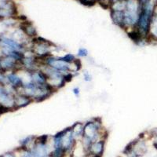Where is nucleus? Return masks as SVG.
Wrapping results in <instances>:
<instances>
[{"label":"nucleus","instance_id":"obj_1","mask_svg":"<svg viewBox=\"0 0 157 157\" xmlns=\"http://www.w3.org/2000/svg\"><path fill=\"white\" fill-rule=\"evenodd\" d=\"M155 13V5L150 0L147 3H143L142 10L140 13L139 20L137 22L136 31L142 37L148 39V34L149 27L152 22V18Z\"/></svg>","mask_w":157,"mask_h":157},{"label":"nucleus","instance_id":"obj_2","mask_svg":"<svg viewBox=\"0 0 157 157\" xmlns=\"http://www.w3.org/2000/svg\"><path fill=\"white\" fill-rule=\"evenodd\" d=\"M30 49L35 56V58L42 61L50 55H54V51L58 50V46H56L54 43L49 40L37 36L32 41Z\"/></svg>","mask_w":157,"mask_h":157},{"label":"nucleus","instance_id":"obj_3","mask_svg":"<svg viewBox=\"0 0 157 157\" xmlns=\"http://www.w3.org/2000/svg\"><path fill=\"white\" fill-rule=\"evenodd\" d=\"M105 134L101 118H92L84 123L83 137L89 138L92 142L105 139Z\"/></svg>","mask_w":157,"mask_h":157},{"label":"nucleus","instance_id":"obj_4","mask_svg":"<svg viewBox=\"0 0 157 157\" xmlns=\"http://www.w3.org/2000/svg\"><path fill=\"white\" fill-rule=\"evenodd\" d=\"M39 68L46 74L47 77V84L55 92L64 87L68 82L65 77L66 75L42 64V62H41Z\"/></svg>","mask_w":157,"mask_h":157},{"label":"nucleus","instance_id":"obj_5","mask_svg":"<svg viewBox=\"0 0 157 157\" xmlns=\"http://www.w3.org/2000/svg\"><path fill=\"white\" fill-rule=\"evenodd\" d=\"M41 62L65 75L71 73H70V64L64 61L60 58V56L50 55L45 59L41 61Z\"/></svg>","mask_w":157,"mask_h":157},{"label":"nucleus","instance_id":"obj_6","mask_svg":"<svg viewBox=\"0 0 157 157\" xmlns=\"http://www.w3.org/2000/svg\"><path fill=\"white\" fill-rule=\"evenodd\" d=\"M62 131V134H61V145L64 150L67 153L73 152V149L75 147V144H76V140L74 137L71 130V127H67Z\"/></svg>","mask_w":157,"mask_h":157},{"label":"nucleus","instance_id":"obj_7","mask_svg":"<svg viewBox=\"0 0 157 157\" xmlns=\"http://www.w3.org/2000/svg\"><path fill=\"white\" fill-rule=\"evenodd\" d=\"M21 68L20 61H18L10 56H3L0 57V70L5 73L17 71Z\"/></svg>","mask_w":157,"mask_h":157},{"label":"nucleus","instance_id":"obj_8","mask_svg":"<svg viewBox=\"0 0 157 157\" xmlns=\"http://www.w3.org/2000/svg\"><path fill=\"white\" fill-rule=\"evenodd\" d=\"M105 139H101L93 142L87 151V154L90 156H101L105 149Z\"/></svg>","mask_w":157,"mask_h":157},{"label":"nucleus","instance_id":"obj_9","mask_svg":"<svg viewBox=\"0 0 157 157\" xmlns=\"http://www.w3.org/2000/svg\"><path fill=\"white\" fill-rule=\"evenodd\" d=\"M19 27L24 31L25 35L31 39H33L39 36L36 28L31 21H27V20L22 21L19 25Z\"/></svg>","mask_w":157,"mask_h":157},{"label":"nucleus","instance_id":"obj_10","mask_svg":"<svg viewBox=\"0 0 157 157\" xmlns=\"http://www.w3.org/2000/svg\"><path fill=\"white\" fill-rule=\"evenodd\" d=\"M33 83L36 86H46L47 84V77L40 68L32 72Z\"/></svg>","mask_w":157,"mask_h":157},{"label":"nucleus","instance_id":"obj_11","mask_svg":"<svg viewBox=\"0 0 157 157\" xmlns=\"http://www.w3.org/2000/svg\"><path fill=\"white\" fill-rule=\"evenodd\" d=\"M14 102H15V109H18V108H25L28 105H30L31 103L33 102V101L26 95L23 94L21 93L17 92L14 96Z\"/></svg>","mask_w":157,"mask_h":157},{"label":"nucleus","instance_id":"obj_12","mask_svg":"<svg viewBox=\"0 0 157 157\" xmlns=\"http://www.w3.org/2000/svg\"><path fill=\"white\" fill-rule=\"evenodd\" d=\"M6 77H7L8 84L11 85L12 87L16 88L17 90L23 86L21 79H20V75H18L17 71H13V72L6 73Z\"/></svg>","mask_w":157,"mask_h":157},{"label":"nucleus","instance_id":"obj_13","mask_svg":"<svg viewBox=\"0 0 157 157\" xmlns=\"http://www.w3.org/2000/svg\"><path fill=\"white\" fill-rule=\"evenodd\" d=\"M110 15L114 25L124 29V11L110 10Z\"/></svg>","mask_w":157,"mask_h":157},{"label":"nucleus","instance_id":"obj_14","mask_svg":"<svg viewBox=\"0 0 157 157\" xmlns=\"http://www.w3.org/2000/svg\"><path fill=\"white\" fill-rule=\"evenodd\" d=\"M71 130L73 134L76 141H81L83 137V130H84V123L76 122L71 127Z\"/></svg>","mask_w":157,"mask_h":157},{"label":"nucleus","instance_id":"obj_15","mask_svg":"<svg viewBox=\"0 0 157 157\" xmlns=\"http://www.w3.org/2000/svg\"><path fill=\"white\" fill-rule=\"evenodd\" d=\"M148 40L157 42V13H156V12L150 25L149 31L148 34Z\"/></svg>","mask_w":157,"mask_h":157},{"label":"nucleus","instance_id":"obj_16","mask_svg":"<svg viewBox=\"0 0 157 157\" xmlns=\"http://www.w3.org/2000/svg\"><path fill=\"white\" fill-rule=\"evenodd\" d=\"M60 58H61L64 61L68 63V64L73 63V61H75L76 59H78V58L76 57V55L73 54L72 53H67V54H65L62 55V56H60Z\"/></svg>","mask_w":157,"mask_h":157},{"label":"nucleus","instance_id":"obj_17","mask_svg":"<svg viewBox=\"0 0 157 157\" xmlns=\"http://www.w3.org/2000/svg\"><path fill=\"white\" fill-rule=\"evenodd\" d=\"M89 54H90V52H89L87 48L86 47H80L78 49L76 54H75L76 57H77L79 59L87 58Z\"/></svg>","mask_w":157,"mask_h":157},{"label":"nucleus","instance_id":"obj_18","mask_svg":"<svg viewBox=\"0 0 157 157\" xmlns=\"http://www.w3.org/2000/svg\"><path fill=\"white\" fill-rule=\"evenodd\" d=\"M82 78L86 82H90L93 80V76L90 72H88L87 70H84L83 73H82Z\"/></svg>","mask_w":157,"mask_h":157},{"label":"nucleus","instance_id":"obj_19","mask_svg":"<svg viewBox=\"0 0 157 157\" xmlns=\"http://www.w3.org/2000/svg\"><path fill=\"white\" fill-rule=\"evenodd\" d=\"M20 157H32V153L30 149H24V151L20 155Z\"/></svg>","mask_w":157,"mask_h":157},{"label":"nucleus","instance_id":"obj_20","mask_svg":"<svg viewBox=\"0 0 157 157\" xmlns=\"http://www.w3.org/2000/svg\"><path fill=\"white\" fill-rule=\"evenodd\" d=\"M73 95L75 96V97H77V98H79V97H80V94H81V90H80V88L79 87H75L73 89Z\"/></svg>","mask_w":157,"mask_h":157},{"label":"nucleus","instance_id":"obj_21","mask_svg":"<svg viewBox=\"0 0 157 157\" xmlns=\"http://www.w3.org/2000/svg\"><path fill=\"white\" fill-rule=\"evenodd\" d=\"M152 137H154V143H156L157 144V128H154V129H152Z\"/></svg>","mask_w":157,"mask_h":157},{"label":"nucleus","instance_id":"obj_22","mask_svg":"<svg viewBox=\"0 0 157 157\" xmlns=\"http://www.w3.org/2000/svg\"><path fill=\"white\" fill-rule=\"evenodd\" d=\"M1 157H15V156L13 154V153H11V152H7V153L3 154Z\"/></svg>","mask_w":157,"mask_h":157},{"label":"nucleus","instance_id":"obj_23","mask_svg":"<svg viewBox=\"0 0 157 157\" xmlns=\"http://www.w3.org/2000/svg\"><path fill=\"white\" fill-rule=\"evenodd\" d=\"M149 1H150V0H141V2H142V3H147V2H149Z\"/></svg>","mask_w":157,"mask_h":157},{"label":"nucleus","instance_id":"obj_24","mask_svg":"<svg viewBox=\"0 0 157 157\" xmlns=\"http://www.w3.org/2000/svg\"><path fill=\"white\" fill-rule=\"evenodd\" d=\"M0 19H1V18H0Z\"/></svg>","mask_w":157,"mask_h":157}]
</instances>
